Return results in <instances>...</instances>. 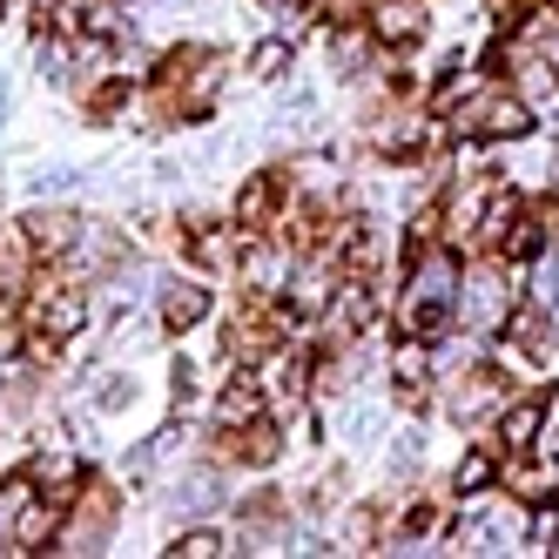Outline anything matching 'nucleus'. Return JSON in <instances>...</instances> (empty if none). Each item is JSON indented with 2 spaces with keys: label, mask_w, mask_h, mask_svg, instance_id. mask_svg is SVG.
I'll return each mask as SVG.
<instances>
[{
  "label": "nucleus",
  "mask_w": 559,
  "mask_h": 559,
  "mask_svg": "<svg viewBox=\"0 0 559 559\" xmlns=\"http://www.w3.org/2000/svg\"><path fill=\"white\" fill-rule=\"evenodd\" d=\"M546 61H552V74H559V27L546 34Z\"/></svg>",
  "instance_id": "b1692460"
},
{
  "label": "nucleus",
  "mask_w": 559,
  "mask_h": 559,
  "mask_svg": "<svg viewBox=\"0 0 559 559\" xmlns=\"http://www.w3.org/2000/svg\"><path fill=\"white\" fill-rule=\"evenodd\" d=\"M108 526H115V486H88L82 492V512L68 506V533H61L55 552H95L108 539Z\"/></svg>",
  "instance_id": "423d86ee"
},
{
  "label": "nucleus",
  "mask_w": 559,
  "mask_h": 559,
  "mask_svg": "<svg viewBox=\"0 0 559 559\" xmlns=\"http://www.w3.org/2000/svg\"><path fill=\"white\" fill-rule=\"evenodd\" d=\"M519 304V276L506 257H492V270H472L459 284V317L472 331H506V310Z\"/></svg>",
  "instance_id": "20e7f679"
},
{
  "label": "nucleus",
  "mask_w": 559,
  "mask_h": 559,
  "mask_svg": "<svg viewBox=\"0 0 559 559\" xmlns=\"http://www.w3.org/2000/svg\"><path fill=\"white\" fill-rule=\"evenodd\" d=\"M492 478H499V459H492V452H472V459L452 472V492H486Z\"/></svg>",
  "instance_id": "6ab92c4d"
},
{
  "label": "nucleus",
  "mask_w": 559,
  "mask_h": 559,
  "mask_svg": "<svg viewBox=\"0 0 559 559\" xmlns=\"http://www.w3.org/2000/svg\"><path fill=\"white\" fill-rule=\"evenodd\" d=\"M365 55H371V48L357 41V34H337V68H344V74H357V68H365Z\"/></svg>",
  "instance_id": "5701e85b"
},
{
  "label": "nucleus",
  "mask_w": 559,
  "mask_h": 559,
  "mask_svg": "<svg viewBox=\"0 0 559 559\" xmlns=\"http://www.w3.org/2000/svg\"><path fill=\"white\" fill-rule=\"evenodd\" d=\"M169 552H182V559H216L223 552V533H210V526H189Z\"/></svg>",
  "instance_id": "412c9836"
},
{
  "label": "nucleus",
  "mask_w": 559,
  "mask_h": 559,
  "mask_svg": "<svg viewBox=\"0 0 559 559\" xmlns=\"http://www.w3.org/2000/svg\"><path fill=\"white\" fill-rule=\"evenodd\" d=\"M27 472H34V486H41L48 499H61V506H74V499H82V492H74V478H82V465H74L68 452H41V459H34Z\"/></svg>",
  "instance_id": "4468645a"
},
{
  "label": "nucleus",
  "mask_w": 559,
  "mask_h": 559,
  "mask_svg": "<svg viewBox=\"0 0 559 559\" xmlns=\"http://www.w3.org/2000/svg\"><path fill=\"white\" fill-rule=\"evenodd\" d=\"M276 203H284V176L263 169V176H250L243 189H236V223L263 229V223H276Z\"/></svg>",
  "instance_id": "f8f14e48"
},
{
  "label": "nucleus",
  "mask_w": 559,
  "mask_h": 559,
  "mask_svg": "<svg viewBox=\"0 0 559 559\" xmlns=\"http://www.w3.org/2000/svg\"><path fill=\"white\" fill-rule=\"evenodd\" d=\"M552 486H559V459H552V465H526V472H512V492L526 499V506H546V499H552Z\"/></svg>",
  "instance_id": "a211bd4d"
},
{
  "label": "nucleus",
  "mask_w": 559,
  "mask_h": 559,
  "mask_svg": "<svg viewBox=\"0 0 559 559\" xmlns=\"http://www.w3.org/2000/svg\"><path fill=\"white\" fill-rule=\"evenodd\" d=\"M41 499V486H34V472H14L8 486H0V546H14V533H21V512Z\"/></svg>",
  "instance_id": "dca6fc26"
},
{
  "label": "nucleus",
  "mask_w": 559,
  "mask_h": 559,
  "mask_svg": "<svg viewBox=\"0 0 559 559\" xmlns=\"http://www.w3.org/2000/svg\"><path fill=\"white\" fill-rule=\"evenodd\" d=\"M506 182H492V176H478V182H465L452 203H445V243H478L486 236V216H492V195H499Z\"/></svg>",
  "instance_id": "0eeeda50"
},
{
  "label": "nucleus",
  "mask_w": 559,
  "mask_h": 559,
  "mask_svg": "<svg viewBox=\"0 0 559 559\" xmlns=\"http://www.w3.org/2000/svg\"><path fill=\"white\" fill-rule=\"evenodd\" d=\"M539 425H546V397H506V412H499L506 452H539Z\"/></svg>",
  "instance_id": "9b49d317"
},
{
  "label": "nucleus",
  "mask_w": 559,
  "mask_h": 559,
  "mask_svg": "<svg viewBox=\"0 0 559 559\" xmlns=\"http://www.w3.org/2000/svg\"><path fill=\"white\" fill-rule=\"evenodd\" d=\"M445 129L459 142H512V135H526L533 129V108L519 88H499V82H478L465 88L452 108H445Z\"/></svg>",
  "instance_id": "7ed1b4c3"
},
{
  "label": "nucleus",
  "mask_w": 559,
  "mask_h": 559,
  "mask_svg": "<svg viewBox=\"0 0 559 559\" xmlns=\"http://www.w3.org/2000/svg\"><path fill=\"white\" fill-rule=\"evenodd\" d=\"M304 384H310V365H304V357H284V350H276L270 391H276V397H304Z\"/></svg>",
  "instance_id": "aec40b11"
},
{
  "label": "nucleus",
  "mask_w": 559,
  "mask_h": 559,
  "mask_svg": "<svg viewBox=\"0 0 559 559\" xmlns=\"http://www.w3.org/2000/svg\"><path fill=\"white\" fill-rule=\"evenodd\" d=\"M284 61H290L284 41H263V48L250 55V74H257V82H270V74H284Z\"/></svg>",
  "instance_id": "4be33fe9"
},
{
  "label": "nucleus",
  "mask_w": 559,
  "mask_h": 559,
  "mask_svg": "<svg viewBox=\"0 0 559 559\" xmlns=\"http://www.w3.org/2000/svg\"><path fill=\"white\" fill-rule=\"evenodd\" d=\"M391 378H397V405L425 412L431 405V337H405L391 357Z\"/></svg>",
  "instance_id": "6e6552de"
},
{
  "label": "nucleus",
  "mask_w": 559,
  "mask_h": 559,
  "mask_svg": "<svg viewBox=\"0 0 559 559\" xmlns=\"http://www.w3.org/2000/svg\"><path fill=\"white\" fill-rule=\"evenodd\" d=\"M546 317H552V331H559V297H546Z\"/></svg>",
  "instance_id": "393cba45"
},
{
  "label": "nucleus",
  "mask_w": 559,
  "mask_h": 559,
  "mask_svg": "<svg viewBox=\"0 0 559 559\" xmlns=\"http://www.w3.org/2000/svg\"><path fill=\"white\" fill-rule=\"evenodd\" d=\"M216 82H223V55H210V48H176L163 68H155L148 122H203V115L216 108Z\"/></svg>",
  "instance_id": "f03ea898"
},
{
  "label": "nucleus",
  "mask_w": 559,
  "mask_h": 559,
  "mask_svg": "<svg viewBox=\"0 0 559 559\" xmlns=\"http://www.w3.org/2000/svg\"><path fill=\"white\" fill-rule=\"evenodd\" d=\"M371 34L391 41V48H412V41H425V8H418V0H378V8H371Z\"/></svg>",
  "instance_id": "9d476101"
},
{
  "label": "nucleus",
  "mask_w": 559,
  "mask_h": 559,
  "mask_svg": "<svg viewBox=\"0 0 559 559\" xmlns=\"http://www.w3.org/2000/svg\"><path fill=\"white\" fill-rule=\"evenodd\" d=\"M21 236H27L34 257H68L74 243H82V216H68V210H34V216L21 223Z\"/></svg>",
  "instance_id": "1a4fd4ad"
},
{
  "label": "nucleus",
  "mask_w": 559,
  "mask_h": 559,
  "mask_svg": "<svg viewBox=\"0 0 559 559\" xmlns=\"http://www.w3.org/2000/svg\"><path fill=\"white\" fill-rule=\"evenodd\" d=\"M276 452H284V438H276V425H270V418L229 425V445H223V459H236V465H276Z\"/></svg>",
  "instance_id": "ddd939ff"
},
{
  "label": "nucleus",
  "mask_w": 559,
  "mask_h": 559,
  "mask_svg": "<svg viewBox=\"0 0 559 559\" xmlns=\"http://www.w3.org/2000/svg\"><path fill=\"white\" fill-rule=\"evenodd\" d=\"M250 418H263V391H257L250 378H236V384L216 397V425L229 431V425H250Z\"/></svg>",
  "instance_id": "f3484780"
},
{
  "label": "nucleus",
  "mask_w": 559,
  "mask_h": 559,
  "mask_svg": "<svg viewBox=\"0 0 559 559\" xmlns=\"http://www.w3.org/2000/svg\"><path fill=\"white\" fill-rule=\"evenodd\" d=\"M459 263L438 250V243H412V276H405V304H397V317H405L412 337H445L452 317H459Z\"/></svg>",
  "instance_id": "f257e3e1"
},
{
  "label": "nucleus",
  "mask_w": 559,
  "mask_h": 559,
  "mask_svg": "<svg viewBox=\"0 0 559 559\" xmlns=\"http://www.w3.org/2000/svg\"><path fill=\"white\" fill-rule=\"evenodd\" d=\"M506 397H519V384H512L506 371H492V365H472V371L452 384V418L478 425L486 412H506Z\"/></svg>",
  "instance_id": "39448f33"
},
{
  "label": "nucleus",
  "mask_w": 559,
  "mask_h": 559,
  "mask_svg": "<svg viewBox=\"0 0 559 559\" xmlns=\"http://www.w3.org/2000/svg\"><path fill=\"white\" fill-rule=\"evenodd\" d=\"M210 317V290L203 284H169L163 290V324L169 331H189V324H203Z\"/></svg>",
  "instance_id": "2eb2a0df"
}]
</instances>
